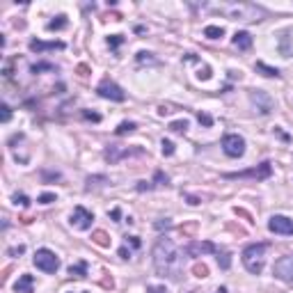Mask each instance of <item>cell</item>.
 <instances>
[{"mask_svg": "<svg viewBox=\"0 0 293 293\" xmlns=\"http://www.w3.org/2000/svg\"><path fill=\"white\" fill-rule=\"evenodd\" d=\"M154 268L161 277L179 282L183 275V252L176 247L172 238L161 236L154 245Z\"/></svg>", "mask_w": 293, "mask_h": 293, "instance_id": "6da1fadb", "label": "cell"}, {"mask_svg": "<svg viewBox=\"0 0 293 293\" xmlns=\"http://www.w3.org/2000/svg\"><path fill=\"white\" fill-rule=\"evenodd\" d=\"M222 151L229 156V158H240L245 154V140L240 138L238 133H227L222 138Z\"/></svg>", "mask_w": 293, "mask_h": 293, "instance_id": "8992f818", "label": "cell"}, {"mask_svg": "<svg viewBox=\"0 0 293 293\" xmlns=\"http://www.w3.org/2000/svg\"><path fill=\"white\" fill-rule=\"evenodd\" d=\"M101 183H108L106 176H90L87 179V190H92V185H101Z\"/></svg>", "mask_w": 293, "mask_h": 293, "instance_id": "83f0119b", "label": "cell"}, {"mask_svg": "<svg viewBox=\"0 0 293 293\" xmlns=\"http://www.w3.org/2000/svg\"><path fill=\"white\" fill-rule=\"evenodd\" d=\"M234 46L238 48V51H250L252 48V35L250 32H245V30H238L236 35H234Z\"/></svg>", "mask_w": 293, "mask_h": 293, "instance_id": "9a60e30c", "label": "cell"}, {"mask_svg": "<svg viewBox=\"0 0 293 293\" xmlns=\"http://www.w3.org/2000/svg\"><path fill=\"white\" fill-rule=\"evenodd\" d=\"M108 44L113 48H117L119 44H124V37H121V35H113V37H108Z\"/></svg>", "mask_w": 293, "mask_h": 293, "instance_id": "4dcf8cb0", "label": "cell"}, {"mask_svg": "<svg viewBox=\"0 0 293 293\" xmlns=\"http://www.w3.org/2000/svg\"><path fill=\"white\" fill-rule=\"evenodd\" d=\"M119 257H121V259H128V257H131V250H128V247L124 245V247L119 250Z\"/></svg>", "mask_w": 293, "mask_h": 293, "instance_id": "60d3db41", "label": "cell"}, {"mask_svg": "<svg viewBox=\"0 0 293 293\" xmlns=\"http://www.w3.org/2000/svg\"><path fill=\"white\" fill-rule=\"evenodd\" d=\"M183 252L188 257H204V254H218L220 250H218V245L211 243V240H190Z\"/></svg>", "mask_w": 293, "mask_h": 293, "instance_id": "52a82bcc", "label": "cell"}, {"mask_svg": "<svg viewBox=\"0 0 293 293\" xmlns=\"http://www.w3.org/2000/svg\"><path fill=\"white\" fill-rule=\"evenodd\" d=\"M273 176V163L270 161H263L261 165L257 168H250V170H243V172H232V174H225V179H254V181H266Z\"/></svg>", "mask_w": 293, "mask_h": 293, "instance_id": "277c9868", "label": "cell"}, {"mask_svg": "<svg viewBox=\"0 0 293 293\" xmlns=\"http://www.w3.org/2000/svg\"><path fill=\"white\" fill-rule=\"evenodd\" d=\"M135 128H138V126L133 124V121H121V124L117 126V131H115V133H117V135H126V133H133Z\"/></svg>", "mask_w": 293, "mask_h": 293, "instance_id": "cb8c5ba5", "label": "cell"}, {"mask_svg": "<svg viewBox=\"0 0 293 293\" xmlns=\"http://www.w3.org/2000/svg\"><path fill=\"white\" fill-rule=\"evenodd\" d=\"M92 240H94L96 245H101V247H110V238H108V234H106V232H101V229L92 234Z\"/></svg>", "mask_w": 293, "mask_h": 293, "instance_id": "ffe728a7", "label": "cell"}, {"mask_svg": "<svg viewBox=\"0 0 293 293\" xmlns=\"http://www.w3.org/2000/svg\"><path fill=\"white\" fill-rule=\"evenodd\" d=\"M55 199L58 197H55L53 192H44L42 197H39V204H51V202H55Z\"/></svg>", "mask_w": 293, "mask_h": 293, "instance_id": "836d02e7", "label": "cell"}, {"mask_svg": "<svg viewBox=\"0 0 293 293\" xmlns=\"http://www.w3.org/2000/svg\"><path fill=\"white\" fill-rule=\"evenodd\" d=\"M197 119H199V124H204V126H213V119H211L206 113H197Z\"/></svg>", "mask_w": 293, "mask_h": 293, "instance_id": "1f68e13d", "label": "cell"}, {"mask_svg": "<svg viewBox=\"0 0 293 293\" xmlns=\"http://www.w3.org/2000/svg\"><path fill=\"white\" fill-rule=\"evenodd\" d=\"M25 252V247L23 245H18V247H12V250L7 252V254H12V257H16V254H23Z\"/></svg>", "mask_w": 293, "mask_h": 293, "instance_id": "f35d334b", "label": "cell"}, {"mask_svg": "<svg viewBox=\"0 0 293 293\" xmlns=\"http://www.w3.org/2000/svg\"><path fill=\"white\" fill-rule=\"evenodd\" d=\"M83 117L90 121H101V115L99 113H90V110H83Z\"/></svg>", "mask_w": 293, "mask_h": 293, "instance_id": "d6a6232c", "label": "cell"}, {"mask_svg": "<svg viewBox=\"0 0 293 293\" xmlns=\"http://www.w3.org/2000/svg\"><path fill=\"white\" fill-rule=\"evenodd\" d=\"M277 280L287 282V284H293V254H287L275 261V268H273Z\"/></svg>", "mask_w": 293, "mask_h": 293, "instance_id": "9c48e42d", "label": "cell"}, {"mask_svg": "<svg viewBox=\"0 0 293 293\" xmlns=\"http://www.w3.org/2000/svg\"><path fill=\"white\" fill-rule=\"evenodd\" d=\"M192 273H195V277H209V268H206V266H204V263H195V266H192Z\"/></svg>", "mask_w": 293, "mask_h": 293, "instance_id": "4316f807", "label": "cell"}, {"mask_svg": "<svg viewBox=\"0 0 293 293\" xmlns=\"http://www.w3.org/2000/svg\"><path fill=\"white\" fill-rule=\"evenodd\" d=\"M161 147H163V156H174V142H170V140H163Z\"/></svg>", "mask_w": 293, "mask_h": 293, "instance_id": "f1b7e54d", "label": "cell"}, {"mask_svg": "<svg viewBox=\"0 0 293 293\" xmlns=\"http://www.w3.org/2000/svg\"><path fill=\"white\" fill-rule=\"evenodd\" d=\"M110 218H113L115 222H119V209H113V211H110Z\"/></svg>", "mask_w": 293, "mask_h": 293, "instance_id": "b9f144b4", "label": "cell"}, {"mask_svg": "<svg viewBox=\"0 0 293 293\" xmlns=\"http://www.w3.org/2000/svg\"><path fill=\"white\" fill-rule=\"evenodd\" d=\"M71 227L80 229V232H85V229H90L92 227V222H94V213L92 211H87L85 206H76L71 213Z\"/></svg>", "mask_w": 293, "mask_h": 293, "instance_id": "8fae6325", "label": "cell"}, {"mask_svg": "<svg viewBox=\"0 0 293 293\" xmlns=\"http://www.w3.org/2000/svg\"><path fill=\"white\" fill-rule=\"evenodd\" d=\"M216 293H227V289H225V287H220V289H218Z\"/></svg>", "mask_w": 293, "mask_h": 293, "instance_id": "ee69618b", "label": "cell"}, {"mask_svg": "<svg viewBox=\"0 0 293 293\" xmlns=\"http://www.w3.org/2000/svg\"><path fill=\"white\" fill-rule=\"evenodd\" d=\"M9 117H12V110H9V106H2V121H9Z\"/></svg>", "mask_w": 293, "mask_h": 293, "instance_id": "74e56055", "label": "cell"}, {"mask_svg": "<svg viewBox=\"0 0 293 293\" xmlns=\"http://www.w3.org/2000/svg\"><path fill=\"white\" fill-rule=\"evenodd\" d=\"M254 69H257V71H261L266 78H280V71H277V69H273V66H268V64H263V62H257V64H254Z\"/></svg>", "mask_w": 293, "mask_h": 293, "instance_id": "ac0fdd59", "label": "cell"}, {"mask_svg": "<svg viewBox=\"0 0 293 293\" xmlns=\"http://www.w3.org/2000/svg\"><path fill=\"white\" fill-rule=\"evenodd\" d=\"M62 51L64 42H39V39H32L30 42V51L32 53H46V51Z\"/></svg>", "mask_w": 293, "mask_h": 293, "instance_id": "4fadbf2b", "label": "cell"}, {"mask_svg": "<svg viewBox=\"0 0 293 293\" xmlns=\"http://www.w3.org/2000/svg\"><path fill=\"white\" fill-rule=\"evenodd\" d=\"M268 229L280 236H293V220L287 216H273L268 220Z\"/></svg>", "mask_w": 293, "mask_h": 293, "instance_id": "7c38bea8", "label": "cell"}, {"mask_svg": "<svg viewBox=\"0 0 293 293\" xmlns=\"http://www.w3.org/2000/svg\"><path fill=\"white\" fill-rule=\"evenodd\" d=\"M222 35H225V30L220 25H206L204 28V37H209V39H220Z\"/></svg>", "mask_w": 293, "mask_h": 293, "instance_id": "44dd1931", "label": "cell"}, {"mask_svg": "<svg viewBox=\"0 0 293 293\" xmlns=\"http://www.w3.org/2000/svg\"><path fill=\"white\" fill-rule=\"evenodd\" d=\"M170 131H174V133H185V131H188V121H185V119L172 121V124H170Z\"/></svg>", "mask_w": 293, "mask_h": 293, "instance_id": "484cf974", "label": "cell"}, {"mask_svg": "<svg viewBox=\"0 0 293 293\" xmlns=\"http://www.w3.org/2000/svg\"><path fill=\"white\" fill-rule=\"evenodd\" d=\"M12 199H14V204H16V206H23V209H25V206H30V199L25 197V195H18V192H16Z\"/></svg>", "mask_w": 293, "mask_h": 293, "instance_id": "f546056e", "label": "cell"}, {"mask_svg": "<svg viewBox=\"0 0 293 293\" xmlns=\"http://www.w3.org/2000/svg\"><path fill=\"white\" fill-rule=\"evenodd\" d=\"M126 245L140 247V238H138V236H126Z\"/></svg>", "mask_w": 293, "mask_h": 293, "instance_id": "8d00e7d4", "label": "cell"}, {"mask_svg": "<svg viewBox=\"0 0 293 293\" xmlns=\"http://www.w3.org/2000/svg\"><path fill=\"white\" fill-rule=\"evenodd\" d=\"M192 7H202L209 12L222 14L229 21H261L266 16V9L252 5V2H202V5Z\"/></svg>", "mask_w": 293, "mask_h": 293, "instance_id": "7a4b0ae2", "label": "cell"}, {"mask_svg": "<svg viewBox=\"0 0 293 293\" xmlns=\"http://www.w3.org/2000/svg\"><path fill=\"white\" fill-rule=\"evenodd\" d=\"M66 23H69V21H66V16H62V14H60V16H55L53 21H48L46 28L53 32V30H62V28H66Z\"/></svg>", "mask_w": 293, "mask_h": 293, "instance_id": "d6986e66", "label": "cell"}, {"mask_svg": "<svg viewBox=\"0 0 293 293\" xmlns=\"http://www.w3.org/2000/svg\"><path fill=\"white\" fill-rule=\"evenodd\" d=\"M69 275L78 277V280H85L87 277V261H78L76 266H69Z\"/></svg>", "mask_w": 293, "mask_h": 293, "instance_id": "e0dca14e", "label": "cell"}, {"mask_svg": "<svg viewBox=\"0 0 293 293\" xmlns=\"http://www.w3.org/2000/svg\"><path fill=\"white\" fill-rule=\"evenodd\" d=\"M138 62H140V64H142V62H154V64H156V60L151 58V53H144V51H142V53H138Z\"/></svg>", "mask_w": 293, "mask_h": 293, "instance_id": "e575fe53", "label": "cell"}, {"mask_svg": "<svg viewBox=\"0 0 293 293\" xmlns=\"http://www.w3.org/2000/svg\"><path fill=\"white\" fill-rule=\"evenodd\" d=\"M14 291L16 293H35V277L23 273V275L18 277L16 284H14Z\"/></svg>", "mask_w": 293, "mask_h": 293, "instance_id": "5bb4252c", "label": "cell"}, {"mask_svg": "<svg viewBox=\"0 0 293 293\" xmlns=\"http://www.w3.org/2000/svg\"><path fill=\"white\" fill-rule=\"evenodd\" d=\"M250 96H252V101H254V103H259V101L263 103L261 115H268V113H270V108H273V101H270V99H268L266 94H263L261 90H252V94H250Z\"/></svg>", "mask_w": 293, "mask_h": 293, "instance_id": "2e32d148", "label": "cell"}, {"mask_svg": "<svg viewBox=\"0 0 293 293\" xmlns=\"http://www.w3.org/2000/svg\"><path fill=\"white\" fill-rule=\"evenodd\" d=\"M144 149H140V147H133V149H128V147H119V144H110L108 149H106V161L108 163H119L121 158H128V156H140Z\"/></svg>", "mask_w": 293, "mask_h": 293, "instance_id": "30bf717a", "label": "cell"}, {"mask_svg": "<svg viewBox=\"0 0 293 293\" xmlns=\"http://www.w3.org/2000/svg\"><path fill=\"white\" fill-rule=\"evenodd\" d=\"M170 183V176L165 172H156L154 174V181H151V188H163V185Z\"/></svg>", "mask_w": 293, "mask_h": 293, "instance_id": "7402d4cb", "label": "cell"}, {"mask_svg": "<svg viewBox=\"0 0 293 293\" xmlns=\"http://www.w3.org/2000/svg\"><path fill=\"white\" fill-rule=\"evenodd\" d=\"M58 66L51 64V62H39V64H32V73H42V71H55Z\"/></svg>", "mask_w": 293, "mask_h": 293, "instance_id": "d4e9b609", "label": "cell"}, {"mask_svg": "<svg viewBox=\"0 0 293 293\" xmlns=\"http://www.w3.org/2000/svg\"><path fill=\"white\" fill-rule=\"evenodd\" d=\"M147 293H168L165 287H147Z\"/></svg>", "mask_w": 293, "mask_h": 293, "instance_id": "ab89813d", "label": "cell"}, {"mask_svg": "<svg viewBox=\"0 0 293 293\" xmlns=\"http://www.w3.org/2000/svg\"><path fill=\"white\" fill-rule=\"evenodd\" d=\"M266 250H268L266 243H254V245H247L245 250H243L240 259H243V266L247 268V273L261 275L263 266H266Z\"/></svg>", "mask_w": 293, "mask_h": 293, "instance_id": "3957f363", "label": "cell"}, {"mask_svg": "<svg viewBox=\"0 0 293 293\" xmlns=\"http://www.w3.org/2000/svg\"><path fill=\"white\" fill-rule=\"evenodd\" d=\"M80 293H87V291H80Z\"/></svg>", "mask_w": 293, "mask_h": 293, "instance_id": "f6af8a7d", "label": "cell"}, {"mask_svg": "<svg viewBox=\"0 0 293 293\" xmlns=\"http://www.w3.org/2000/svg\"><path fill=\"white\" fill-rule=\"evenodd\" d=\"M32 263H35V266L42 270V273L53 275V273H58V268H60V257H58L53 250L42 247V250L35 252V259H32Z\"/></svg>", "mask_w": 293, "mask_h": 293, "instance_id": "5b68a950", "label": "cell"}, {"mask_svg": "<svg viewBox=\"0 0 293 293\" xmlns=\"http://www.w3.org/2000/svg\"><path fill=\"white\" fill-rule=\"evenodd\" d=\"M96 94L101 96V99H110V101H124V99H126L124 90H121L119 85H115L113 80H108V78L99 83V87H96Z\"/></svg>", "mask_w": 293, "mask_h": 293, "instance_id": "ba28073f", "label": "cell"}, {"mask_svg": "<svg viewBox=\"0 0 293 293\" xmlns=\"http://www.w3.org/2000/svg\"><path fill=\"white\" fill-rule=\"evenodd\" d=\"M170 225H172V222L168 220V218H165V222H156V229H163V227H170Z\"/></svg>", "mask_w": 293, "mask_h": 293, "instance_id": "7bdbcfd3", "label": "cell"}, {"mask_svg": "<svg viewBox=\"0 0 293 293\" xmlns=\"http://www.w3.org/2000/svg\"><path fill=\"white\" fill-rule=\"evenodd\" d=\"M197 78H199V80H209V78H211V69H209V66H204V69H199Z\"/></svg>", "mask_w": 293, "mask_h": 293, "instance_id": "d590c367", "label": "cell"}, {"mask_svg": "<svg viewBox=\"0 0 293 293\" xmlns=\"http://www.w3.org/2000/svg\"><path fill=\"white\" fill-rule=\"evenodd\" d=\"M218 266H220L222 270H227L229 266H232V254H229V252H218Z\"/></svg>", "mask_w": 293, "mask_h": 293, "instance_id": "603a6c76", "label": "cell"}]
</instances>
